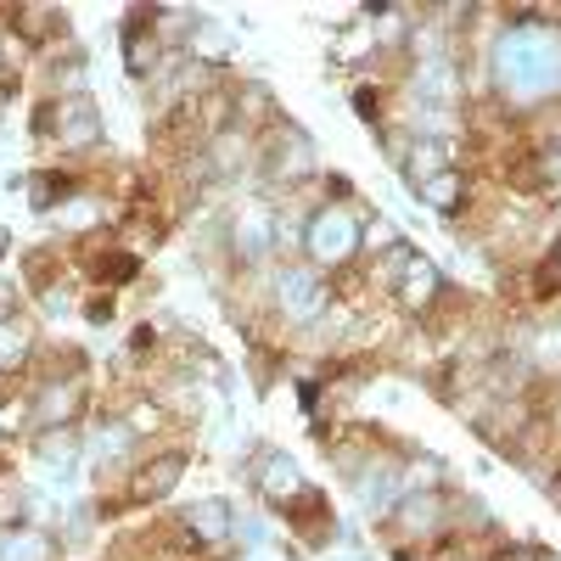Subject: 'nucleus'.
<instances>
[{"mask_svg": "<svg viewBox=\"0 0 561 561\" xmlns=\"http://www.w3.org/2000/svg\"><path fill=\"white\" fill-rule=\"evenodd\" d=\"M18 304H23V298H18V287H7V280H0V320H12V314H23Z\"/></svg>", "mask_w": 561, "mask_h": 561, "instance_id": "13", "label": "nucleus"}, {"mask_svg": "<svg viewBox=\"0 0 561 561\" xmlns=\"http://www.w3.org/2000/svg\"><path fill=\"white\" fill-rule=\"evenodd\" d=\"M57 152H68V158L102 152V113L90 107V96H62L57 102Z\"/></svg>", "mask_w": 561, "mask_h": 561, "instance_id": "4", "label": "nucleus"}, {"mask_svg": "<svg viewBox=\"0 0 561 561\" xmlns=\"http://www.w3.org/2000/svg\"><path fill=\"white\" fill-rule=\"evenodd\" d=\"M259 169L270 185H280V192H293V185L314 180V147H309V135L298 124L280 118L275 129L259 135Z\"/></svg>", "mask_w": 561, "mask_h": 561, "instance_id": "1", "label": "nucleus"}, {"mask_svg": "<svg viewBox=\"0 0 561 561\" xmlns=\"http://www.w3.org/2000/svg\"><path fill=\"white\" fill-rule=\"evenodd\" d=\"M415 192L427 197L438 214H449V219H455L466 203H472V180H466V169H455V163H449V169H438V174H427V180H421Z\"/></svg>", "mask_w": 561, "mask_h": 561, "instance_id": "9", "label": "nucleus"}, {"mask_svg": "<svg viewBox=\"0 0 561 561\" xmlns=\"http://www.w3.org/2000/svg\"><path fill=\"white\" fill-rule=\"evenodd\" d=\"M113 309H118L113 298H90L84 304V320H113Z\"/></svg>", "mask_w": 561, "mask_h": 561, "instance_id": "14", "label": "nucleus"}, {"mask_svg": "<svg viewBox=\"0 0 561 561\" xmlns=\"http://www.w3.org/2000/svg\"><path fill=\"white\" fill-rule=\"evenodd\" d=\"M253 478V489L270 500V505H287L304 483H298V472H293V460L287 455H275V449H259V472H248Z\"/></svg>", "mask_w": 561, "mask_h": 561, "instance_id": "8", "label": "nucleus"}, {"mask_svg": "<svg viewBox=\"0 0 561 561\" xmlns=\"http://www.w3.org/2000/svg\"><path fill=\"white\" fill-rule=\"evenodd\" d=\"M489 561H550L545 550H534V545H500Z\"/></svg>", "mask_w": 561, "mask_h": 561, "instance_id": "12", "label": "nucleus"}, {"mask_svg": "<svg viewBox=\"0 0 561 561\" xmlns=\"http://www.w3.org/2000/svg\"><path fill=\"white\" fill-rule=\"evenodd\" d=\"M7 242H12V237H7V230H0V253H7Z\"/></svg>", "mask_w": 561, "mask_h": 561, "instance_id": "16", "label": "nucleus"}, {"mask_svg": "<svg viewBox=\"0 0 561 561\" xmlns=\"http://www.w3.org/2000/svg\"><path fill=\"white\" fill-rule=\"evenodd\" d=\"M180 472H185V449H158V455L129 460V472H124L129 505H135V511H140V505H158L163 494H174Z\"/></svg>", "mask_w": 561, "mask_h": 561, "instance_id": "3", "label": "nucleus"}, {"mask_svg": "<svg viewBox=\"0 0 561 561\" xmlns=\"http://www.w3.org/2000/svg\"><path fill=\"white\" fill-rule=\"evenodd\" d=\"M444 293V275H438V264L433 259H421V253H410L404 259V270H399V287H393V304L410 314V320H421L433 309V298Z\"/></svg>", "mask_w": 561, "mask_h": 561, "instance_id": "6", "label": "nucleus"}, {"mask_svg": "<svg viewBox=\"0 0 561 561\" xmlns=\"http://www.w3.org/2000/svg\"><path fill=\"white\" fill-rule=\"evenodd\" d=\"M304 253H309L314 270L337 275L343 264L359 259V219H354L348 208H325V214H314L309 230H304Z\"/></svg>", "mask_w": 561, "mask_h": 561, "instance_id": "2", "label": "nucleus"}, {"mask_svg": "<svg viewBox=\"0 0 561 561\" xmlns=\"http://www.w3.org/2000/svg\"><path fill=\"white\" fill-rule=\"evenodd\" d=\"M34 354H39V337H34V325H28L23 314L0 320V377H28Z\"/></svg>", "mask_w": 561, "mask_h": 561, "instance_id": "7", "label": "nucleus"}, {"mask_svg": "<svg viewBox=\"0 0 561 561\" xmlns=\"http://www.w3.org/2000/svg\"><path fill=\"white\" fill-rule=\"evenodd\" d=\"M280 280H287L293 293H304V275H298V270H280ZM280 304H287V314H293V320H309L314 309H325V304H332V280H325V293H314L309 304H298V298H275V314H280Z\"/></svg>", "mask_w": 561, "mask_h": 561, "instance_id": "10", "label": "nucleus"}, {"mask_svg": "<svg viewBox=\"0 0 561 561\" xmlns=\"http://www.w3.org/2000/svg\"><path fill=\"white\" fill-rule=\"evenodd\" d=\"M550 494H556V505H561V466H556V483H550Z\"/></svg>", "mask_w": 561, "mask_h": 561, "instance_id": "15", "label": "nucleus"}, {"mask_svg": "<svg viewBox=\"0 0 561 561\" xmlns=\"http://www.w3.org/2000/svg\"><path fill=\"white\" fill-rule=\"evenodd\" d=\"M280 523H287L304 545H314V550L332 545V534H337V528H332V505H325V494L309 489V483H304L287 505H280Z\"/></svg>", "mask_w": 561, "mask_h": 561, "instance_id": "5", "label": "nucleus"}, {"mask_svg": "<svg viewBox=\"0 0 561 561\" xmlns=\"http://www.w3.org/2000/svg\"><path fill=\"white\" fill-rule=\"evenodd\" d=\"M354 113H359L370 129H382V124H388V84H359V90H354Z\"/></svg>", "mask_w": 561, "mask_h": 561, "instance_id": "11", "label": "nucleus"}]
</instances>
